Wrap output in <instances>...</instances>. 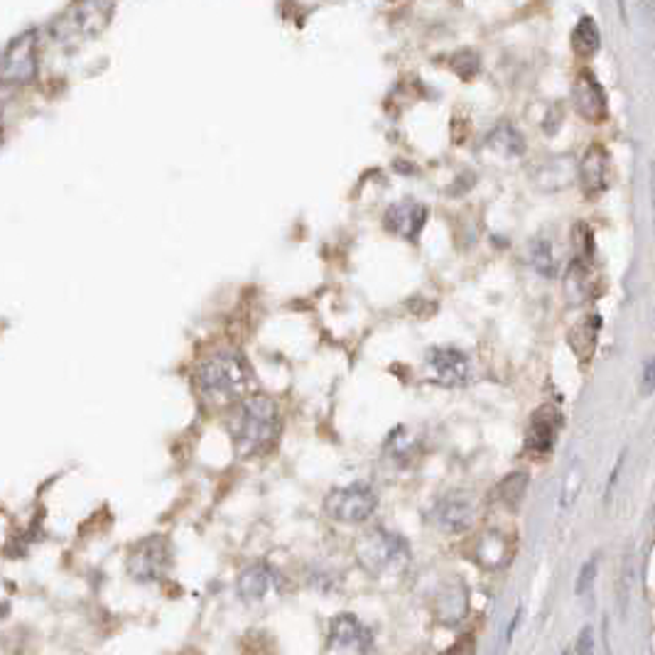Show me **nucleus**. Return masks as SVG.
<instances>
[{"instance_id": "nucleus-1", "label": "nucleus", "mask_w": 655, "mask_h": 655, "mask_svg": "<svg viewBox=\"0 0 655 655\" xmlns=\"http://www.w3.org/2000/svg\"><path fill=\"white\" fill-rule=\"evenodd\" d=\"M231 439L239 457H256L268 452L280 432V415L275 400L268 396L243 397L231 415Z\"/></svg>"}, {"instance_id": "nucleus-2", "label": "nucleus", "mask_w": 655, "mask_h": 655, "mask_svg": "<svg viewBox=\"0 0 655 655\" xmlns=\"http://www.w3.org/2000/svg\"><path fill=\"white\" fill-rule=\"evenodd\" d=\"M197 383L211 403H231L249 390L250 368L239 351H218L199 364Z\"/></svg>"}, {"instance_id": "nucleus-3", "label": "nucleus", "mask_w": 655, "mask_h": 655, "mask_svg": "<svg viewBox=\"0 0 655 655\" xmlns=\"http://www.w3.org/2000/svg\"><path fill=\"white\" fill-rule=\"evenodd\" d=\"M116 11V5L109 0H84V3H74L67 11L60 12L50 25L52 40L57 45H79L84 40L96 37L99 32L106 30L111 22V15Z\"/></svg>"}, {"instance_id": "nucleus-4", "label": "nucleus", "mask_w": 655, "mask_h": 655, "mask_svg": "<svg viewBox=\"0 0 655 655\" xmlns=\"http://www.w3.org/2000/svg\"><path fill=\"white\" fill-rule=\"evenodd\" d=\"M407 555V543L396 533H388L383 528H376L356 543V557L358 565L364 567L371 575H383L390 569H397L400 565H405Z\"/></svg>"}, {"instance_id": "nucleus-5", "label": "nucleus", "mask_w": 655, "mask_h": 655, "mask_svg": "<svg viewBox=\"0 0 655 655\" xmlns=\"http://www.w3.org/2000/svg\"><path fill=\"white\" fill-rule=\"evenodd\" d=\"M37 54H40V30L28 28L15 35L0 60V79L5 84H28L37 74Z\"/></svg>"}, {"instance_id": "nucleus-6", "label": "nucleus", "mask_w": 655, "mask_h": 655, "mask_svg": "<svg viewBox=\"0 0 655 655\" xmlns=\"http://www.w3.org/2000/svg\"><path fill=\"white\" fill-rule=\"evenodd\" d=\"M378 506V496L368 484H348V487L334 488L324 498V511L329 518L339 523H364L373 516Z\"/></svg>"}, {"instance_id": "nucleus-7", "label": "nucleus", "mask_w": 655, "mask_h": 655, "mask_svg": "<svg viewBox=\"0 0 655 655\" xmlns=\"http://www.w3.org/2000/svg\"><path fill=\"white\" fill-rule=\"evenodd\" d=\"M172 555L165 536H148L138 540L128 553V575L138 582H155L168 572Z\"/></svg>"}, {"instance_id": "nucleus-8", "label": "nucleus", "mask_w": 655, "mask_h": 655, "mask_svg": "<svg viewBox=\"0 0 655 655\" xmlns=\"http://www.w3.org/2000/svg\"><path fill=\"white\" fill-rule=\"evenodd\" d=\"M430 518L442 533H464L474 523V501L462 491L447 494L432 506Z\"/></svg>"}, {"instance_id": "nucleus-9", "label": "nucleus", "mask_w": 655, "mask_h": 655, "mask_svg": "<svg viewBox=\"0 0 655 655\" xmlns=\"http://www.w3.org/2000/svg\"><path fill=\"white\" fill-rule=\"evenodd\" d=\"M427 368L445 386H464L471 376V364L459 348L437 347L427 351Z\"/></svg>"}, {"instance_id": "nucleus-10", "label": "nucleus", "mask_w": 655, "mask_h": 655, "mask_svg": "<svg viewBox=\"0 0 655 655\" xmlns=\"http://www.w3.org/2000/svg\"><path fill=\"white\" fill-rule=\"evenodd\" d=\"M427 221V209L425 204H420L415 199H400L396 204H390L386 209V217H383V226L388 233H393L397 239L415 241L420 236V231Z\"/></svg>"}, {"instance_id": "nucleus-11", "label": "nucleus", "mask_w": 655, "mask_h": 655, "mask_svg": "<svg viewBox=\"0 0 655 655\" xmlns=\"http://www.w3.org/2000/svg\"><path fill=\"white\" fill-rule=\"evenodd\" d=\"M572 99H575L577 113L589 123H602L609 116V103L602 84L596 81L592 71H579L572 84Z\"/></svg>"}, {"instance_id": "nucleus-12", "label": "nucleus", "mask_w": 655, "mask_h": 655, "mask_svg": "<svg viewBox=\"0 0 655 655\" xmlns=\"http://www.w3.org/2000/svg\"><path fill=\"white\" fill-rule=\"evenodd\" d=\"M557 430H560V413L557 407L553 405H543L537 407L536 415L530 420L526 432V449L530 454H537L543 457L550 449L555 447L557 439Z\"/></svg>"}, {"instance_id": "nucleus-13", "label": "nucleus", "mask_w": 655, "mask_h": 655, "mask_svg": "<svg viewBox=\"0 0 655 655\" xmlns=\"http://www.w3.org/2000/svg\"><path fill=\"white\" fill-rule=\"evenodd\" d=\"M579 184L589 199H596L609 189V155L602 145H589L579 162Z\"/></svg>"}, {"instance_id": "nucleus-14", "label": "nucleus", "mask_w": 655, "mask_h": 655, "mask_svg": "<svg viewBox=\"0 0 655 655\" xmlns=\"http://www.w3.org/2000/svg\"><path fill=\"white\" fill-rule=\"evenodd\" d=\"M329 641L334 648H354L368 651L371 648V631L358 621L354 614H339L329 626Z\"/></svg>"}, {"instance_id": "nucleus-15", "label": "nucleus", "mask_w": 655, "mask_h": 655, "mask_svg": "<svg viewBox=\"0 0 655 655\" xmlns=\"http://www.w3.org/2000/svg\"><path fill=\"white\" fill-rule=\"evenodd\" d=\"M270 582H273V569L263 562H256V565H249L236 579V586H239V594L249 602H256V599H263L266 592L270 589Z\"/></svg>"}, {"instance_id": "nucleus-16", "label": "nucleus", "mask_w": 655, "mask_h": 655, "mask_svg": "<svg viewBox=\"0 0 655 655\" xmlns=\"http://www.w3.org/2000/svg\"><path fill=\"white\" fill-rule=\"evenodd\" d=\"M592 290H594V280H592V270H589V263H582V260H572V266L567 270L565 275V295L569 302H585V299L592 298Z\"/></svg>"}, {"instance_id": "nucleus-17", "label": "nucleus", "mask_w": 655, "mask_h": 655, "mask_svg": "<svg viewBox=\"0 0 655 655\" xmlns=\"http://www.w3.org/2000/svg\"><path fill=\"white\" fill-rule=\"evenodd\" d=\"M487 145L501 152V155H506V158H518L526 150V140L518 133L516 126H511L508 120H501L496 128L488 133Z\"/></svg>"}, {"instance_id": "nucleus-18", "label": "nucleus", "mask_w": 655, "mask_h": 655, "mask_svg": "<svg viewBox=\"0 0 655 655\" xmlns=\"http://www.w3.org/2000/svg\"><path fill=\"white\" fill-rule=\"evenodd\" d=\"M599 45H602V35H599L594 18L585 15L575 25V30H572V50H575L577 57L589 60V57H594L596 52H599Z\"/></svg>"}, {"instance_id": "nucleus-19", "label": "nucleus", "mask_w": 655, "mask_h": 655, "mask_svg": "<svg viewBox=\"0 0 655 655\" xmlns=\"http://www.w3.org/2000/svg\"><path fill=\"white\" fill-rule=\"evenodd\" d=\"M511 555V545L501 533H484L477 543V560L484 567L504 565Z\"/></svg>"}, {"instance_id": "nucleus-20", "label": "nucleus", "mask_w": 655, "mask_h": 655, "mask_svg": "<svg viewBox=\"0 0 655 655\" xmlns=\"http://www.w3.org/2000/svg\"><path fill=\"white\" fill-rule=\"evenodd\" d=\"M596 332H599V317H594V315H592V317L582 319L577 327L569 329V337H567V341H569V347L575 348V354L582 358V361H586V358L594 354Z\"/></svg>"}, {"instance_id": "nucleus-21", "label": "nucleus", "mask_w": 655, "mask_h": 655, "mask_svg": "<svg viewBox=\"0 0 655 655\" xmlns=\"http://www.w3.org/2000/svg\"><path fill=\"white\" fill-rule=\"evenodd\" d=\"M528 474L526 471H513L508 474L501 484L496 487V498L508 508V511H518V506L523 504L528 491Z\"/></svg>"}, {"instance_id": "nucleus-22", "label": "nucleus", "mask_w": 655, "mask_h": 655, "mask_svg": "<svg viewBox=\"0 0 655 655\" xmlns=\"http://www.w3.org/2000/svg\"><path fill=\"white\" fill-rule=\"evenodd\" d=\"M530 260H533V268L543 275V278H553L555 275V258H553V246L550 241L537 239L530 249Z\"/></svg>"}, {"instance_id": "nucleus-23", "label": "nucleus", "mask_w": 655, "mask_h": 655, "mask_svg": "<svg viewBox=\"0 0 655 655\" xmlns=\"http://www.w3.org/2000/svg\"><path fill=\"white\" fill-rule=\"evenodd\" d=\"M572 246H575L577 253L575 260L589 263L592 256H594V236H592V229L586 226L585 221L575 224V229H572Z\"/></svg>"}, {"instance_id": "nucleus-24", "label": "nucleus", "mask_w": 655, "mask_h": 655, "mask_svg": "<svg viewBox=\"0 0 655 655\" xmlns=\"http://www.w3.org/2000/svg\"><path fill=\"white\" fill-rule=\"evenodd\" d=\"M479 64H481V61H479V54L471 50H462L452 57V70L457 71L464 81H469L474 74H477Z\"/></svg>"}, {"instance_id": "nucleus-25", "label": "nucleus", "mask_w": 655, "mask_h": 655, "mask_svg": "<svg viewBox=\"0 0 655 655\" xmlns=\"http://www.w3.org/2000/svg\"><path fill=\"white\" fill-rule=\"evenodd\" d=\"M596 572H599V557H589L582 569H579V575H577V582H575V594L577 596H585L592 586H594V579H596Z\"/></svg>"}, {"instance_id": "nucleus-26", "label": "nucleus", "mask_w": 655, "mask_h": 655, "mask_svg": "<svg viewBox=\"0 0 655 655\" xmlns=\"http://www.w3.org/2000/svg\"><path fill=\"white\" fill-rule=\"evenodd\" d=\"M575 655H594V634H592L589 626H585V628L579 631V635H577Z\"/></svg>"}, {"instance_id": "nucleus-27", "label": "nucleus", "mask_w": 655, "mask_h": 655, "mask_svg": "<svg viewBox=\"0 0 655 655\" xmlns=\"http://www.w3.org/2000/svg\"><path fill=\"white\" fill-rule=\"evenodd\" d=\"M474 653V635H462L454 643L449 645L442 655H471Z\"/></svg>"}, {"instance_id": "nucleus-28", "label": "nucleus", "mask_w": 655, "mask_h": 655, "mask_svg": "<svg viewBox=\"0 0 655 655\" xmlns=\"http://www.w3.org/2000/svg\"><path fill=\"white\" fill-rule=\"evenodd\" d=\"M655 390V361H645L643 381H641V393L651 396Z\"/></svg>"}, {"instance_id": "nucleus-29", "label": "nucleus", "mask_w": 655, "mask_h": 655, "mask_svg": "<svg viewBox=\"0 0 655 655\" xmlns=\"http://www.w3.org/2000/svg\"><path fill=\"white\" fill-rule=\"evenodd\" d=\"M179 655H204V653H201L199 648H184V651H182Z\"/></svg>"}, {"instance_id": "nucleus-30", "label": "nucleus", "mask_w": 655, "mask_h": 655, "mask_svg": "<svg viewBox=\"0 0 655 655\" xmlns=\"http://www.w3.org/2000/svg\"><path fill=\"white\" fill-rule=\"evenodd\" d=\"M562 655H575V648H567V651H562Z\"/></svg>"}]
</instances>
